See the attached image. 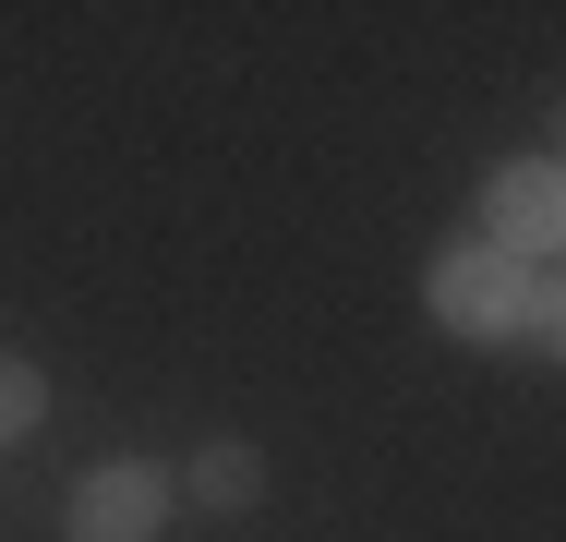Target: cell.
I'll return each instance as SVG.
<instances>
[{"label": "cell", "mask_w": 566, "mask_h": 542, "mask_svg": "<svg viewBox=\"0 0 566 542\" xmlns=\"http://www.w3.org/2000/svg\"><path fill=\"white\" fill-rule=\"evenodd\" d=\"M555 265H506L494 241H447L434 265H422V314L447 325L458 350H518L531 337V290H543Z\"/></svg>", "instance_id": "6da1fadb"}, {"label": "cell", "mask_w": 566, "mask_h": 542, "mask_svg": "<svg viewBox=\"0 0 566 542\" xmlns=\"http://www.w3.org/2000/svg\"><path fill=\"white\" fill-rule=\"evenodd\" d=\"M470 217H482L470 241H494L506 265H555L566 253V169L543 157V145H531V157H494L482 194H470Z\"/></svg>", "instance_id": "7a4b0ae2"}, {"label": "cell", "mask_w": 566, "mask_h": 542, "mask_svg": "<svg viewBox=\"0 0 566 542\" xmlns=\"http://www.w3.org/2000/svg\"><path fill=\"white\" fill-rule=\"evenodd\" d=\"M181 519V482L157 458H97L73 494H61V542H157Z\"/></svg>", "instance_id": "3957f363"}, {"label": "cell", "mask_w": 566, "mask_h": 542, "mask_svg": "<svg viewBox=\"0 0 566 542\" xmlns=\"http://www.w3.org/2000/svg\"><path fill=\"white\" fill-rule=\"evenodd\" d=\"M169 482H181L206 519H253V507H265V446H241V434H206V446H193V470H169Z\"/></svg>", "instance_id": "277c9868"}, {"label": "cell", "mask_w": 566, "mask_h": 542, "mask_svg": "<svg viewBox=\"0 0 566 542\" xmlns=\"http://www.w3.org/2000/svg\"><path fill=\"white\" fill-rule=\"evenodd\" d=\"M36 423H49V374H36V362L12 350V362H0V446H24Z\"/></svg>", "instance_id": "5b68a950"}]
</instances>
